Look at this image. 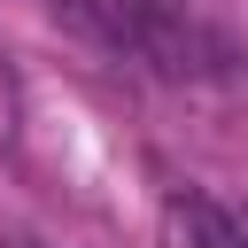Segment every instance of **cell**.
Masks as SVG:
<instances>
[{
	"instance_id": "1",
	"label": "cell",
	"mask_w": 248,
	"mask_h": 248,
	"mask_svg": "<svg viewBox=\"0 0 248 248\" xmlns=\"http://www.w3.org/2000/svg\"><path fill=\"white\" fill-rule=\"evenodd\" d=\"M93 16H101V31H108L124 54H140L147 70H163V78L202 70V39H194V23H186V0H93Z\"/></svg>"
},
{
	"instance_id": "2",
	"label": "cell",
	"mask_w": 248,
	"mask_h": 248,
	"mask_svg": "<svg viewBox=\"0 0 248 248\" xmlns=\"http://www.w3.org/2000/svg\"><path fill=\"white\" fill-rule=\"evenodd\" d=\"M170 232H178L186 248H248V232H240L225 209L194 202V194H178V202H170Z\"/></svg>"
},
{
	"instance_id": "3",
	"label": "cell",
	"mask_w": 248,
	"mask_h": 248,
	"mask_svg": "<svg viewBox=\"0 0 248 248\" xmlns=\"http://www.w3.org/2000/svg\"><path fill=\"white\" fill-rule=\"evenodd\" d=\"M16 132V78H8V62H0V140Z\"/></svg>"
}]
</instances>
